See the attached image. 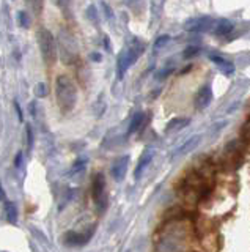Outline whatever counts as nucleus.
<instances>
[{
  "label": "nucleus",
  "mask_w": 250,
  "mask_h": 252,
  "mask_svg": "<svg viewBox=\"0 0 250 252\" xmlns=\"http://www.w3.org/2000/svg\"><path fill=\"white\" fill-rule=\"evenodd\" d=\"M213 177L214 175H213V172H209V167L191 172L189 175L183 180L179 194H181L183 199L189 203H198L201 199H205L211 192Z\"/></svg>",
  "instance_id": "f257e3e1"
},
{
  "label": "nucleus",
  "mask_w": 250,
  "mask_h": 252,
  "mask_svg": "<svg viewBox=\"0 0 250 252\" xmlns=\"http://www.w3.org/2000/svg\"><path fill=\"white\" fill-rule=\"evenodd\" d=\"M56 98L61 114H69L77 102V89L73 79L66 74H58L56 79Z\"/></svg>",
  "instance_id": "f03ea898"
},
{
  "label": "nucleus",
  "mask_w": 250,
  "mask_h": 252,
  "mask_svg": "<svg viewBox=\"0 0 250 252\" xmlns=\"http://www.w3.org/2000/svg\"><path fill=\"white\" fill-rule=\"evenodd\" d=\"M36 39H38V47H40L44 63L49 66L54 65V63L57 62V46H56L54 35L48 29H40L36 33Z\"/></svg>",
  "instance_id": "7ed1b4c3"
},
{
  "label": "nucleus",
  "mask_w": 250,
  "mask_h": 252,
  "mask_svg": "<svg viewBox=\"0 0 250 252\" xmlns=\"http://www.w3.org/2000/svg\"><path fill=\"white\" fill-rule=\"evenodd\" d=\"M91 197H93V202L98 207L99 211H104L106 208V177L103 173H96L95 178H93V183H91Z\"/></svg>",
  "instance_id": "20e7f679"
},
{
  "label": "nucleus",
  "mask_w": 250,
  "mask_h": 252,
  "mask_svg": "<svg viewBox=\"0 0 250 252\" xmlns=\"http://www.w3.org/2000/svg\"><path fill=\"white\" fill-rule=\"evenodd\" d=\"M128 167H129V156H120L116 158L112 164V169H111V173L115 181H123L124 177H126V172H128Z\"/></svg>",
  "instance_id": "39448f33"
},
{
  "label": "nucleus",
  "mask_w": 250,
  "mask_h": 252,
  "mask_svg": "<svg viewBox=\"0 0 250 252\" xmlns=\"http://www.w3.org/2000/svg\"><path fill=\"white\" fill-rule=\"evenodd\" d=\"M211 99H213V92H211L209 85H203L201 89L198 90L197 96H195V107L198 110H203L209 106Z\"/></svg>",
  "instance_id": "423d86ee"
},
{
  "label": "nucleus",
  "mask_w": 250,
  "mask_h": 252,
  "mask_svg": "<svg viewBox=\"0 0 250 252\" xmlns=\"http://www.w3.org/2000/svg\"><path fill=\"white\" fill-rule=\"evenodd\" d=\"M153 156H154L153 148H146L145 152L142 153V156H140V159H139V162H137V165H136V170H134V177H136V178H140V177H142L143 170L148 167V164L151 162Z\"/></svg>",
  "instance_id": "0eeeda50"
},
{
  "label": "nucleus",
  "mask_w": 250,
  "mask_h": 252,
  "mask_svg": "<svg viewBox=\"0 0 250 252\" xmlns=\"http://www.w3.org/2000/svg\"><path fill=\"white\" fill-rule=\"evenodd\" d=\"M93 235V230L88 233H76V232H68L65 235V241L71 246H82V244L87 243Z\"/></svg>",
  "instance_id": "6e6552de"
},
{
  "label": "nucleus",
  "mask_w": 250,
  "mask_h": 252,
  "mask_svg": "<svg viewBox=\"0 0 250 252\" xmlns=\"http://www.w3.org/2000/svg\"><path fill=\"white\" fill-rule=\"evenodd\" d=\"M211 62L214 63V65L222 71L225 76H231L234 74V65L231 62H228L226 59H222V57H217V55H211Z\"/></svg>",
  "instance_id": "1a4fd4ad"
},
{
  "label": "nucleus",
  "mask_w": 250,
  "mask_h": 252,
  "mask_svg": "<svg viewBox=\"0 0 250 252\" xmlns=\"http://www.w3.org/2000/svg\"><path fill=\"white\" fill-rule=\"evenodd\" d=\"M213 22L209 18H197V19H191L189 22L186 24V29L191 30V32H203V30H208L211 26L209 24Z\"/></svg>",
  "instance_id": "9d476101"
},
{
  "label": "nucleus",
  "mask_w": 250,
  "mask_h": 252,
  "mask_svg": "<svg viewBox=\"0 0 250 252\" xmlns=\"http://www.w3.org/2000/svg\"><path fill=\"white\" fill-rule=\"evenodd\" d=\"M129 66H131V63L128 59V54H126V51H121V54L118 55V60H116V76H118V79L124 77Z\"/></svg>",
  "instance_id": "9b49d317"
},
{
  "label": "nucleus",
  "mask_w": 250,
  "mask_h": 252,
  "mask_svg": "<svg viewBox=\"0 0 250 252\" xmlns=\"http://www.w3.org/2000/svg\"><path fill=\"white\" fill-rule=\"evenodd\" d=\"M200 139H201L200 136H192V137H189L181 147H179V148L176 150L175 156H181V155H186V153L192 152V150L200 144Z\"/></svg>",
  "instance_id": "f8f14e48"
},
{
  "label": "nucleus",
  "mask_w": 250,
  "mask_h": 252,
  "mask_svg": "<svg viewBox=\"0 0 250 252\" xmlns=\"http://www.w3.org/2000/svg\"><path fill=\"white\" fill-rule=\"evenodd\" d=\"M5 215H6V220H8L10 224L18 222V208L11 200L5 202Z\"/></svg>",
  "instance_id": "ddd939ff"
},
{
  "label": "nucleus",
  "mask_w": 250,
  "mask_h": 252,
  "mask_svg": "<svg viewBox=\"0 0 250 252\" xmlns=\"http://www.w3.org/2000/svg\"><path fill=\"white\" fill-rule=\"evenodd\" d=\"M143 120H145V114L143 112H137L134 117H132V120L129 123V128H128V134H134L136 131L140 129V126L143 125Z\"/></svg>",
  "instance_id": "4468645a"
},
{
  "label": "nucleus",
  "mask_w": 250,
  "mask_h": 252,
  "mask_svg": "<svg viewBox=\"0 0 250 252\" xmlns=\"http://www.w3.org/2000/svg\"><path fill=\"white\" fill-rule=\"evenodd\" d=\"M189 123L187 118H173V120H170L167 123V128H166V132H171V131H179L181 128Z\"/></svg>",
  "instance_id": "2eb2a0df"
},
{
  "label": "nucleus",
  "mask_w": 250,
  "mask_h": 252,
  "mask_svg": "<svg viewBox=\"0 0 250 252\" xmlns=\"http://www.w3.org/2000/svg\"><path fill=\"white\" fill-rule=\"evenodd\" d=\"M214 27H216V33L223 36V35H228L230 32L233 30V24L230 21H226V19H222V21H219L217 26H214Z\"/></svg>",
  "instance_id": "dca6fc26"
},
{
  "label": "nucleus",
  "mask_w": 250,
  "mask_h": 252,
  "mask_svg": "<svg viewBox=\"0 0 250 252\" xmlns=\"http://www.w3.org/2000/svg\"><path fill=\"white\" fill-rule=\"evenodd\" d=\"M18 18H19V24H21V27L27 29V27L30 26V19H28V13H27V11H19Z\"/></svg>",
  "instance_id": "f3484780"
},
{
  "label": "nucleus",
  "mask_w": 250,
  "mask_h": 252,
  "mask_svg": "<svg viewBox=\"0 0 250 252\" xmlns=\"http://www.w3.org/2000/svg\"><path fill=\"white\" fill-rule=\"evenodd\" d=\"M168 39H170V36H168V35H162V36H159L158 39H156V43H154V51L161 49V47H162L164 44L168 43Z\"/></svg>",
  "instance_id": "a211bd4d"
},
{
  "label": "nucleus",
  "mask_w": 250,
  "mask_h": 252,
  "mask_svg": "<svg viewBox=\"0 0 250 252\" xmlns=\"http://www.w3.org/2000/svg\"><path fill=\"white\" fill-rule=\"evenodd\" d=\"M85 165H87V159H85V158H82V159H77V161L74 162L73 172H74V173H76V172H82V170L85 169Z\"/></svg>",
  "instance_id": "6ab92c4d"
},
{
  "label": "nucleus",
  "mask_w": 250,
  "mask_h": 252,
  "mask_svg": "<svg viewBox=\"0 0 250 252\" xmlns=\"http://www.w3.org/2000/svg\"><path fill=\"white\" fill-rule=\"evenodd\" d=\"M35 94H36L38 98L46 96V94H48V90H46V85H44V84H36V87H35Z\"/></svg>",
  "instance_id": "aec40b11"
},
{
  "label": "nucleus",
  "mask_w": 250,
  "mask_h": 252,
  "mask_svg": "<svg viewBox=\"0 0 250 252\" xmlns=\"http://www.w3.org/2000/svg\"><path fill=\"white\" fill-rule=\"evenodd\" d=\"M26 134H27V147L28 150L33 147V131L30 126H26Z\"/></svg>",
  "instance_id": "412c9836"
},
{
  "label": "nucleus",
  "mask_w": 250,
  "mask_h": 252,
  "mask_svg": "<svg viewBox=\"0 0 250 252\" xmlns=\"http://www.w3.org/2000/svg\"><path fill=\"white\" fill-rule=\"evenodd\" d=\"M241 134H242V137H244L246 140H247V139H250V118H249V120L244 123V126H242Z\"/></svg>",
  "instance_id": "4be33fe9"
},
{
  "label": "nucleus",
  "mask_w": 250,
  "mask_h": 252,
  "mask_svg": "<svg viewBox=\"0 0 250 252\" xmlns=\"http://www.w3.org/2000/svg\"><path fill=\"white\" fill-rule=\"evenodd\" d=\"M13 106H14V109H16V114H18L19 122H24V115H22V109H21V106H19V102H18V101H14V102H13Z\"/></svg>",
  "instance_id": "5701e85b"
},
{
  "label": "nucleus",
  "mask_w": 250,
  "mask_h": 252,
  "mask_svg": "<svg viewBox=\"0 0 250 252\" xmlns=\"http://www.w3.org/2000/svg\"><path fill=\"white\" fill-rule=\"evenodd\" d=\"M195 54H198L197 47H187L186 52H184V59H189V57H192V55H195Z\"/></svg>",
  "instance_id": "b1692460"
},
{
  "label": "nucleus",
  "mask_w": 250,
  "mask_h": 252,
  "mask_svg": "<svg viewBox=\"0 0 250 252\" xmlns=\"http://www.w3.org/2000/svg\"><path fill=\"white\" fill-rule=\"evenodd\" d=\"M21 164H22V152H19L16 155V158H14V165H16V167H19Z\"/></svg>",
  "instance_id": "393cba45"
},
{
  "label": "nucleus",
  "mask_w": 250,
  "mask_h": 252,
  "mask_svg": "<svg viewBox=\"0 0 250 252\" xmlns=\"http://www.w3.org/2000/svg\"><path fill=\"white\" fill-rule=\"evenodd\" d=\"M5 200V191H3V186L0 185V202Z\"/></svg>",
  "instance_id": "a878e982"
},
{
  "label": "nucleus",
  "mask_w": 250,
  "mask_h": 252,
  "mask_svg": "<svg viewBox=\"0 0 250 252\" xmlns=\"http://www.w3.org/2000/svg\"><path fill=\"white\" fill-rule=\"evenodd\" d=\"M91 57H93V59H95V60H101V55H98V54H93V55H91Z\"/></svg>",
  "instance_id": "bb28decb"
}]
</instances>
